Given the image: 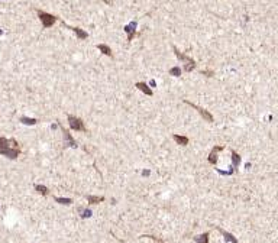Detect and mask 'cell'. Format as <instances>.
Listing matches in <instances>:
<instances>
[{
	"label": "cell",
	"instance_id": "19",
	"mask_svg": "<svg viewBox=\"0 0 278 243\" xmlns=\"http://www.w3.org/2000/svg\"><path fill=\"white\" fill-rule=\"evenodd\" d=\"M232 162H233V168H238L240 164V156L235 151H232Z\"/></svg>",
	"mask_w": 278,
	"mask_h": 243
},
{
	"label": "cell",
	"instance_id": "7",
	"mask_svg": "<svg viewBox=\"0 0 278 243\" xmlns=\"http://www.w3.org/2000/svg\"><path fill=\"white\" fill-rule=\"evenodd\" d=\"M136 26H138V23H136V20H133V22H130L129 25H126L125 26V32L128 34V41H132V39L136 36Z\"/></svg>",
	"mask_w": 278,
	"mask_h": 243
},
{
	"label": "cell",
	"instance_id": "10",
	"mask_svg": "<svg viewBox=\"0 0 278 243\" xmlns=\"http://www.w3.org/2000/svg\"><path fill=\"white\" fill-rule=\"evenodd\" d=\"M136 88H138L139 91H142L144 94H146V95H152L153 93H152V88L146 84V83H136Z\"/></svg>",
	"mask_w": 278,
	"mask_h": 243
},
{
	"label": "cell",
	"instance_id": "13",
	"mask_svg": "<svg viewBox=\"0 0 278 243\" xmlns=\"http://www.w3.org/2000/svg\"><path fill=\"white\" fill-rule=\"evenodd\" d=\"M216 229L219 230L223 236H225V239H226V242H232V243H238V239L233 236V234H230V233H227L226 230H223V229H220V227H216Z\"/></svg>",
	"mask_w": 278,
	"mask_h": 243
},
{
	"label": "cell",
	"instance_id": "9",
	"mask_svg": "<svg viewBox=\"0 0 278 243\" xmlns=\"http://www.w3.org/2000/svg\"><path fill=\"white\" fill-rule=\"evenodd\" d=\"M0 148H19V143L14 139L0 138Z\"/></svg>",
	"mask_w": 278,
	"mask_h": 243
},
{
	"label": "cell",
	"instance_id": "23",
	"mask_svg": "<svg viewBox=\"0 0 278 243\" xmlns=\"http://www.w3.org/2000/svg\"><path fill=\"white\" fill-rule=\"evenodd\" d=\"M202 74H204L206 77H213V71H202Z\"/></svg>",
	"mask_w": 278,
	"mask_h": 243
},
{
	"label": "cell",
	"instance_id": "5",
	"mask_svg": "<svg viewBox=\"0 0 278 243\" xmlns=\"http://www.w3.org/2000/svg\"><path fill=\"white\" fill-rule=\"evenodd\" d=\"M0 155L9 159H16L20 155V148H0Z\"/></svg>",
	"mask_w": 278,
	"mask_h": 243
},
{
	"label": "cell",
	"instance_id": "20",
	"mask_svg": "<svg viewBox=\"0 0 278 243\" xmlns=\"http://www.w3.org/2000/svg\"><path fill=\"white\" fill-rule=\"evenodd\" d=\"M55 201L59 203V204H64V205H70L72 203L71 198H61V197H55Z\"/></svg>",
	"mask_w": 278,
	"mask_h": 243
},
{
	"label": "cell",
	"instance_id": "6",
	"mask_svg": "<svg viewBox=\"0 0 278 243\" xmlns=\"http://www.w3.org/2000/svg\"><path fill=\"white\" fill-rule=\"evenodd\" d=\"M223 146H220V145H216V146H213L210 151V153H209V156H207V161H209V164H211V165H216L217 164V155H219V152H222L223 151Z\"/></svg>",
	"mask_w": 278,
	"mask_h": 243
},
{
	"label": "cell",
	"instance_id": "8",
	"mask_svg": "<svg viewBox=\"0 0 278 243\" xmlns=\"http://www.w3.org/2000/svg\"><path fill=\"white\" fill-rule=\"evenodd\" d=\"M61 130H63V133H64V143H65V146L77 148V142L74 140V138H72L71 135H70V132H68L67 129H64V128H61Z\"/></svg>",
	"mask_w": 278,
	"mask_h": 243
},
{
	"label": "cell",
	"instance_id": "14",
	"mask_svg": "<svg viewBox=\"0 0 278 243\" xmlns=\"http://www.w3.org/2000/svg\"><path fill=\"white\" fill-rule=\"evenodd\" d=\"M209 237H210V234H209V232H206V233L200 234V236H196V237H194V242L196 243H209Z\"/></svg>",
	"mask_w": 278,
	"mask_h": 243
},
{
	"label": "cell",
	"instance_id": "22",
	"mask_svg": "<svg viewBox=\"0 0 278 243\" xmlns=\"http://www.w3.org/2000/svg\"><path fill=\"white\" fill-rule=\"evenodd\" d=\"M90 216H91L90 210H84V214H81V217H90Z\"/></svg>",
	"mask_w": 278,
	"mask_h": 243
},
{
	"label": "cell",
	"instance_id": "2",
	"mask_svg": "<svg viewBox=\"0 0 278 243\" xmlns=\"http://www.w3.org/2000/svg\"><path fill=\"white\" fill-rule=\"evenodd\" d=\"M38 18L39 20L42 22V26L43 28H51L54 26V23L57 22V18L51 13H47V12H43V10H38Z\"/></svg>",
	"mask_w": 278,
	"mask_h": 243
},
{
	"label": "cell",
	"instance_id": "3",
	"mask_svg": "<svg viewBox=\"0 0 278 243\" xmlns=\"http://www.w3.org/2000/svg\"><path fill=\"white\" fill-rule=\"evenodd\" d=\"M67 119H68V124H70V128H71L72 130L84 132V133L87 132L86 126H84V122H83L81 119H78V117H76V116H72V115H68Z\"/></svg>",
	"mask_w": 278,
	"mask_h": 243
},
{
	"label": "cell",
	"instance_id": "17",
	"mask_svg": "<svg viewBox=\"0 0 278 243\" xmlns=\"http://www.w3.org/2000/svg\"><path fill=\"white\" fill-rule=\"evenodd\" d=\"M20 122H22L23 124H29V126H34V124L38 123V120H36V119H32V117H26V116L20 117Z\"/></svg>",
	"mask_w": 278,
	"mask_h": 243
},
{
	"label": "cell",
	"instance_id": "1",
	"mask_svg": "<svg viewBox=\"0 0 278 243\" xmlns=\"http://www.w3.org/2000/svg\"><path fill=\"white\" fill-rule=\"evenodd\" d=\"M174 52H175V55H177L178 61L182 62V70H184L186 72H190V71H193V70L196 68V61H194L193 58H190V57H187V55L181 54L177 48H174Z\"/></svg>",
	"mask_w": 278,
	"mask_h": 243
},
{
	"label": "cell",
	"instance_id": "15",
	"mask_svg": "<svg viewBox=\"0 0 278 243\" xmlns=\"http://www.w3.org/2000/svg\"><path fill=\"white\" fill-rule=\"evenodd\" d=\"M87 201L90 203V204H99V203H103L104 201V197L100 196V197H97V196H87Z\"/></svg>",
	"mask_w": 278,
	"mask_h": 243
},
{
	"label": "cell",
	"instance_id": "18",
	"mask_svg": "<svg viewBox=\"0 0 278 243\" xmlns=\"http://www.w3.org/2000/svg\"><path fill=\"white\" fill-rule=\"evenodd\" d=\"M35 190L38 191L41 196H45V197H47V196L49 194V190H48V188H47L45 185H35Z\"/></svg>",
	"mask_w": 278,
	"mask_h": 243
},
{
	"label": "cell",
	"instance_id": "21",
	"mask_svg": "<svg viewBox=\"0 0 278 243\" xmlns=\"http://www.w3.org/2000/svg\"><path fill=\"white\" fill-rule=\"evenodd\" d=\"M170 74H171L173 77H180V75H181V68H180V67L171 68V70H170Z\"/></svg>",
	"mask_w": 278,
	"mask_h": 243
},
{
	"label": "cell",
	"instance_id": "16",
	"mask_svg": "<svg viewBox=\"0 0 278 243\" xmlns=\"http://www.w3.org/2000/svg\"><path fill=\"white\" fill-rule=\"evenodd\" d=\"M97 49L101 51V52L104 54V55H107V57H112V55H113V54H112V49L107 47V45H104V43H99V45H97Z\"/></svg>",
	"mask_w": 278,
	"mask_h": 243
},
{
	"label": "cell",
	"instance_id": "11",
	"mask_svg": "<svg viewBox=\"0 0 278 243\" xmlns=\"http://www.w3.org/2000/svg\"><path fill=\"white\" fill-rule=\"evenodd\" d=\"M173 139L177 142V145H180V146H186V145H188V138H187V136H184V135L174 133Z\"/></svg>",
	"mask_w": 278,
	"mask_h": 243
},
{
	"label": "cell",
	"instance_id": "12",
	"mask_svg": "<svg viewBox=\"0 0 278 243\" xmlns=\"http://www.w3.org/2000/svg\"><path fill=\"white\" fill-rule=\"evenodd\" d=\"M68 29H71L72 32L77 35V38H78V39H87V38H88V34H87L86 30L80 29V28H72V26H68Z\"/></svg>",
	"mask_w": 278,
	"mask_h": 243
},
{
	"label": "cell",
	"instance_id": "4",
	"mask_svg": "<svg viewBox=\"0 0 278 243\" xmlns=\"http://www.w3.org/2000/svg\"><path fill=\"white\" fill-rule=\"evenodd\" d=\"M184 103H186V104H188L190 107H193V109H196L197 111L200 113V116H202V117L206 120V122H209V123H213V122H215V117L211 116V113H209V110H204L203 107L194 104V103H191L190 100H186V99H184Z\"/></svg>",
	"mask_w": 278,
	"mask_h": 243
}]
</instances>
